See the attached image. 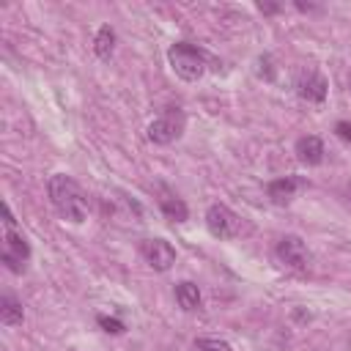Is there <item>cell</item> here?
Here are the masks:
<instances>
[{
    "label": "cell",
    "mask_w": 351,
    "mask_h": 351,
    "mask_svg": "<svg viewBox=\"0 0 351 351\" xmlns=\"http://www.w3.org/2000/svg\"><path fill=\"white\" fill-rule=\"evenodd\" d=\"M47 192H49V200H52L55 211L63 219H69L74 225H80V222L88 219V197H85V192L80 189V184L71 176H66V173L49 176Z\"/></svg>",
    "instance_id": "1"
},
{
    "label": "cell",
    "mask_w": 351,
    "mask_h": 351,
    "mask_svg": "<svg viewBox=\"0 0 351 351\" xmlns=\"http://www.w3.org/2000/svg\"><path fill=\"white\" fill-rule=\"evenodd\" d=\"M167 60H170V69L186 82L200 80L206 71V52L189 41H176L167 49Z\"/></svg>",
    "instance_id": "2"
},
{
    "label": "cell",
    "mask_w": 351,
    "mask_h": 351,
    "mask_svg": "<svg viewBox=\"0 0 351 351\" xmlns=\"http://www.w3.org/2000/svg\"><path fill=\"white\" fill-rule=\"evenodd\" d=\"M184 123H186V118H184L181 107H167L159 118H154L148 123V140L156 143V145H167V143L181 137Z\"/></svg>",
    "instance_id": "3"
},
{
    "label": "cell",
    "mask_w": 351,
    "mask_h": 351,
    "mask_svg": "<svg viewBox=\"0 0 351 351\" xmlns=\"http://www.w3.org/2000/svg\"><path fill=\"white\" fill-rule=\"evenodd\" d=\"M206 228L214 239H233L241 230V219L225 203H211L206 211Z\"/></svg>",
    "instance_id": "4"
},
{
    "label": "cell",
    "mask_w": 351,
    "mask_h": 351,
    "mask_svg": "<svg viewBox=\"0 0 351 351\" xmlns=\"http://www.w3.org/2000/svg\"><path fill=\"white\" fill-rule=\"evenodd\" d=\"M274 255H277V261H280L282 266L296 269V271H304L307 263H310V255H307L304 241H302L299 236H293V233H288V236H282V239L277 241Z\"/></svg>",
    "instance_id": "5"
},
{
    "label": "cell",
    "mask_w": 351,
    "mask_h": 351,
    "mask_svg": "<svg viewBox=\"0 0 351 351\" xmlns=\"http://www.w3.org/2000/svg\"><path fill=\"white\" fill-rule=\"evenodd\" d=\"M3 263L11 269V271H25V261L30 258V244L25 241L22 233H16V228H5V236H3Z\"/></svg>",
    "instance_id": "6"
},
{
    "label": "cell",
    "mask_w": 351,
    "mask_h": 351,
    "mask_svg": "<svg viewBox=\"0 0 351 351\" xmlns=\"http://www.w3.org/2000/svg\"><path fill=\"white\" fill-rule=\"evenodd\" d=\"M140 250H143V258L148 261V266L154 271H167L176 263V250L165 239H145Z\"/></svg>",
    "instance_id": "7"
},
{
    "label": "cell",
    "mask_w": 351,
    "mask_h": 351,
    "mask_svg": "<svg viewBox=\"0 0 351 351\" xmlns=\"http://www.w3.org/2000/svg\"><path fill=\"white\" fill-rule=\"evenodd\" d=\"M326 90H329V82H326L318 71H313V69L299 71V77H296V93H299L304 101L321 104V101L326 99Z\"/></svg>",
    "instance_id": "8"
},
{
    "label": "cell",
    "mask_w": 351,
    "mask_h": 351,
    "mask_svg": "<svg viewBox=\"0 0 351 351\" xmlns=\"http://www.w3.org/2000/svg\"><path fill=\"white\" fill-rule=\"evenodd\" d=\"M156 192H159V197H156V203H159V208H162V214L167 217V219H173V222H186V217H189V208H186V203L173 192V189H167L165 184H156Z\"/></svg>",
    "instance_id": "9"
},
{
    "label": "cell",
    "mask_w": 351,
    "mask_h": 351,
    "mask_svg": "<svg viewBox=\"0 0 351 351\" xmlns=\"http://www.w3.org/2000/svg\"><path fill=\"white\" fill-rule=\"evenodd\" d=\"M324 143H321V137H315V134H307V137H299L296 140V159L302 162V165H310V167H315V165H321L324 162Z\"/></svg>",
    "instance_id": "10"
},
{
    "label": "cell",
    "mask_w": 351,
    "mask_h": 351,
    "mask_svg": "<svg viewBox=\"0 0 351 351\" xmlns=\"http://www.w3.org/2000/svg\"><path fill=\"white\" fill-rule=\"evenodd\" d=\"M296 189H299V181H296V178H291V176H285V178H274V181L269 184V197H271V203L285 206V203L293 200Z\"/></svg>",
    "instance_id": "11"
},
{
    "label": "cell",
    "mask_w": 351,
    "mask_h": 351,
    "mask_svg": "<svg viewBox=\"0 0 351 351\" xmlns=\"http://www.w3.org/2000/svg\"><path fill=\"white\" fill-rule=\"evenodd\" d=\"M0 321L5 326H19L25 321V310H22V302L11 293H3L0 296Z\"/></svg>",
    "instance_id": "12"
},
{
    "label": "cell",
    "mask_w": 351,
    "mask_h": 351,
    "mask_svg": "<svg viewBox=\"0 0 351 351\" xmlns=\"http://www.w3.org/2000/svg\"><path fill=\"white\" fill-rule=\"evenodd\" d=\"M176 302H178V307L186 310V313L197 310V307H200V288H197L195 282H189V280L178 282V285H176Z\"/></svg>",
    "instance_id": "13"
},
{
    "label": "cell",
    "mask_w": 351,
    "mask_h": 351,
    "mask_svg": "<svg viewBox=\"0 0 351 351\" xmlns=\"http://www.w3.org/2000/svg\"><path fill=\"white\" fill-rule=\"evenodd\" d=\"M112 49H115V30L110 25H101L96 30V38H93V52H96L99 60H110Z\"/></svg>",
    "instance_id": "14"
},
{
    "label": "cell",
    "mask_w": 351,
    "mask_h": 351,
    "mask_svg": "<svg viewBox=\"0 0 351 351\" xmlns=\"http://www.w3.org/2000/svg\"><path fill=\"white\" fill-rule=\"evenodd\" d=\"M195 351H233V348H230V343H225L219 337H197Z\"/></svg>",
    "instance_id": "15"
},
{
    "label": "cell",
    "mask_w": 351,
    "mask_h": 351,
    "mask_svg": "<svg viewBox=\"0 0 351 351\" xmlns=\"http://www.w3.org/2000/svg\"><path fill=\"white\" fill-rule=\"evenodd\" d=\"M96 321H99V326H101L104 332H110V335H123V332H126L123 321H118V318H112V315H99Z\"/></svg>",
    "instance_id": "16"
},
{
    "label": "cell",
    "mask_w": 351,
    "mask_h": 351,
    "mask_svg": "<svg viewBox=\"0 0 351 351\" xmlns=\"http://www.w3.org/2000/svg\"><path fill=\"white\" fill-rule=\"evenodd\" d=\"M258 74L266 82H274V66H271V55H261L258 58Z\"/></svg>",
    "instance_id": "17"
},
{
    "label": "cell",
    "mask_w": 351,
    "mask_h": 351,
    "mask_svg": "<svg viewBox=\"0 0 351 351\" xmlns=\"http://www.w3.org/2000/svg\"><path fill=\"white\" fill-rule=\"evenodd\" d=\"M335 134H337L340 140H346V143L351 145V123H348V121H340V123L335 126Z\"/></svg>",
    "instance_id": "18"
},
{
    "label": "cell",
    "mask_w": 351,
    "mask_h": 351,
    "mask_svg": "<svg viewBox=\"0 0 351 351\" xmlns=\"http://www.w3.org/2000/svg\"><path fill=\"white\" fill-rule=\"evenodd\" d=\"M258 8H261V11H263V14H274V11H277V8H280V5H271V3H261V5H258Z\"/></svg>",
    "instance_id": "19"
},
{
    "label": "cell",
    "mask_w": 351,
    "mask_h": 351,
    "mask_svg": "<svg viewBox=\"0 0 351 351\" xmlns=\"http://www.w3.org/2000/svg\"><path fill=\"white\" fill-rule=\"evenodd\" d=\"M348 200H351V181H348Z\"/></svg>",
    "instance_id": "20"
}]
</instances>
